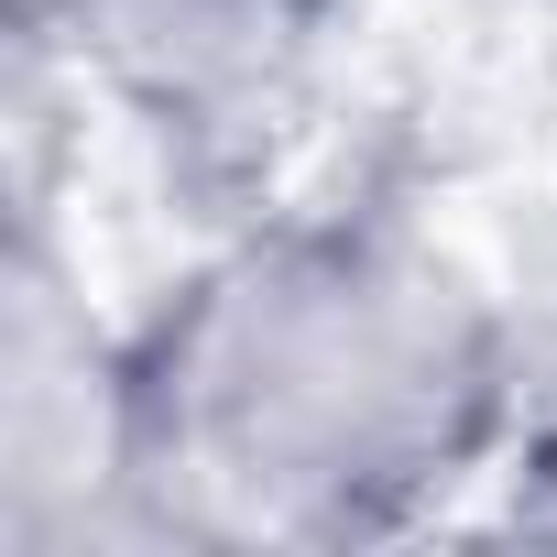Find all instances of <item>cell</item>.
<instances>
[{
    "label": "cell",
    "mask_w": 557,
    "mask_h": 557,
    "mask_svg": "<svg viewBox=\"0 0 557 557\" xmlns=\"http://www.w3.org/2000/svg\"><path fill=\"white\" fill-rule=\"evenodd\" d=\"M513 426L481 273L383 219H273L132 339V470L175 546H350L437 513Z\"/></svg>",
    "instance_id": "cell-1"
},
{
    "label": "cell",
    "mask_w": 557,
    "mask_h": 557,
    "mask_svg": "<svg viewBox=\"0 0 557 557\" xmlns=\"http://www.w3.org/2000/svg\"><path fill=\"white\" fill-rule=\"evenodd\" d=\"M0 535L34 557L153 535L132 470V339L88 329L34 219L0 273Z\"/></svg>",
    "instance_id": "cell-2"
},
{
    "label": "cell",
    "mask_w": 557,
    "mask_h": 557,
    "mask_svg": "<svg viewBox=\"0 0 557 557\" xmlns=\"http://www.w3.org/2000/svg\"><path fill=\"white\" fill-rule=\"evenodd\" d=\"M329 23V0H99L77 55H99L132 99H153L164 121H219L273 99Z\"/></svg>",
    "instance_id": "cell-3"
},
{
    "label": "cell",
    "mask_w": 557,
    "mask_h": 557,
    "mask_svg": "<svg viewBox=\"0 0 557 557\" xmlns=\"http://www.w3.org/2000/svg\"><path fill=\"white\" fill-rule=\"evenodd\" d=\"M0 12H12V45H23V55H55V45L88 34L99 0H0Z\"/></svg>",
    "instance_id": "cell-4"
}]
</instances>
